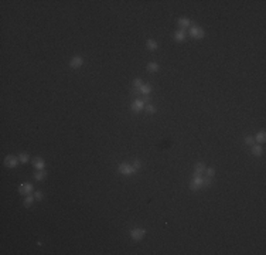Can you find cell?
I'll return each mask as SVG.
<instances>
[{"label":"cell","instance_id":"1","mask_svg":"<svg viewBox=\"0 0 266 255\" xmlns=\"http://www.w3.org/2000/svg\"><path fill=\"white\" fill-rule=\"evenodd\" d=\"M117 170H119V173H122L123 176H132V174H135V173H136V169H135L133 166H129V164H126V163H122V164H119Z\"/></svg>","mask_w":266,"mask_h":255},{"label":"cell","instance_id":"2","mask_svg":"<svg viewBox=\"0 0 266 255\" xmlns=\"http://www.w3.org/2000/svg\"><path fill=\"white\" fill-rule=\"evenodd\" d=\"M145 235H146V230H143V228H135V230L130 231V237L135 241H140Z\"/></svg>","mask_w":266,"mask_h":255},{"label":"cell","instance_id":"3","mask_svg":"<svg viewBox=\"0 0 266 255\" xmlns=\"http://www.w3.org/2000/svg\"><path fill=\"white\" fill-rule=\"evenodd\" d=\"M202 187V177L201 176H194L192 182L190 183V188L191 190H198Z\"/></svg>","mask_w":266,"mask_h":255},{"label":"cell","instance_id":"4","mask_svg":"<svg viewBox=\"0 0 266 255\" xmlns=\"http://www.w3.org/2000/svg\"><path fill=\"white\" fill-rule=\"evenodd\" d=\"M19 191H20L21 194L29 196V194H31V191H33V184H31V183H23V184L20 186Z\"/></svg>","mask_w":266,"mask_h":255},{"label":"cell","instance_id":"5","mask_svg":"<svg viewBox=\"0 0 266 255\" xmlns=\"http://www.w3.org/2000/svg\"><path fill=\"white\" fill-rule=\"evenodd\" d=\"M145 102L142 101V99H137V101H135L133 104H132V111L133 112H136V113H139V112H142V111L145 109Z\"/></svg>","mask_w":266,"mask_h":255},{"label":"cell","instance_id":"6","mask_svg":"<svg viewBox=\"0 0 266 255\" xmlns=\"http://www.w3.org/2000/svg\"><path fill=\"white\" fill-rule=\"evenodd\" d=\"M19 159L17 157H14V156H7L6 159H4V164L7 166V167H16L17 164H19Z\"/></svg>","mask_w":266,"mask_h":255},{"label":"cell","instance_id":"7","mask_svg":"<svg viewBox=\"0 0 266 255\" xmlns=\"http://www.w3.org/2000/svg\"><path fill=\"white\" fill-rule=\"evenodd\" d=\"M190 34L194 38H202L204 37V30L200 27H191L190 29Z\"/></svg>","mask_w":266,"mask_h":255},{"label":"cell","instance_id":"8","mask_svg":"<svg viewBox=\"0 0 266 255\" xmlns=\"http://www.w3.org/2000/svg\"><path fill=\"white\" fill-rule=\"evenodd\" d=\"M82 63H84V60H82L81 57H74V58L70 61V67L74 68V70H76V68H79V67L82 65Z\"/></svg>","mask_w":266,"mask_h":255},{"label":"cell","instance_id":"9","mask_svg":"<svg viewBox=\"0 0 266 255\" xmlns=\"http://www.w3.org/2000/svg\"><path fill=\"white\" fill-rule=\"evenodd\" d=\"M186 34H187V31H186L184 29H181V30L176 31V34H174V40L181 43V41H184V40H186Z\"/></svg>","mask_w":266,"mask_h":255},{"label":"cell","instance_id":"10","mask_svg":"<svg viewBox=\"0 0 266 255\" xmlns=\"http://www.w3.org/2000/svg\"><path fill=\"white\" fill-rule=\"evenodd\" d=\"M33 164H34V167H36L37 170H44V167H45V163H44V160H42V159H40V157H36V159H33Z\"/></svg>","mask_w":266,"mask_h":255},{"label":"cell","instance_id":"11","mask_svg":"<svg viewBox=\"0 0 266 255\" xmlns=\"http://www.w3.org/2000/svg\"><path fill=\"white\" fill-rule=\"evenodd\" d=\"M205 170H207V169H205V164L200 162V163H197V164H195V172H194V176H201V174H202Z\"/></svg>","mask_w":266,"mask_h":255},{"label":"cell","instance_id":"12","mask_svg":"<svg viewBox=\"0 0 266 255\" xmlns=\"http://www.w3.org/2000/svg\"><path fill=\"white\" fill-rule=\"evenodd\" d=\"M177 24H178V26H180L181 29H184V30H186L187 27H190L191 23H190V20H188V19H178Z\"/></svg>","mask_w":266,"mask_h":255},{"label":"cell","instance_id":"13","mask_svg":"<svg viewBox=\"0 0 266 255\" xmlns=\"http://www.w3.org/2000/svg\"><path fill=\"white\" fill-rule=\"evenodd\" d=\"M150 91H152V87L150 85H142L140 88H139V92L140 94H143V95H147V94H150Z\"/></svg>","mask_w":266,"mask_h":255},{"label":"cell","instance_id":"14","mask_svg":"<svg viewBox=\"0 0 266 255\" xmlns=\"http://www.w3.org/2000/svg\"><path fill=\"white\" fill-rule=\"evenodd\" d=\"M262 152H263V149H262L259 145H253V146H252V154H255V156H261V154H262Z\"/></svg>","mask_w":266,"mask_h":255},{"label":"cell","instance_id":"15","mask_svg":"<svg viewBox=\"0 0 266 255\" xmlns=\"http://www.w3.org/2000/svg\"><path fill=\"white\" fill-rule=\"evenodd\" d=\"M146 45H147V48L150 50V51H154V50H157V43L154 41V40H147V43H146Z\"/></svg>","mask_w":266,"mask_h":255},{"label":"cell","instance_id":"16","mask_svg":"<svg viewBox=\"0 0 266 255\" xmlns=\"http://www.w3.org/2000/svg\"><path fill=\"white\" fill-rule=\"evenodd\" d=\"M45 176H47V173H45L44 170H38L37 173L34 174V177H36V180H38V182H41L42 179H45Z\"/></svg>","mask_w":266,"mask_h":255},{"label":"cell","instance_id":"17","mask_svg":"<svg viewBox=\"0 0 266 255\" xmlns=\"http://www.w3.org/2000/svg\"><path fill=\"white\" fill-rule=\"evenodd\" d=\"M265 138H266V133H265V132H259V133L256 135L255 140H256L258 143H263V142H265Z\"/></svg>","mask_w":266,"mask_h":255},{"label":"cell","instance_id":"18","mask_svg":"<svg viewBox=\"0 0 266 255\" xmlns=\"http://www.w3.org/2000/svg\"><path fill=\"white\" fill-rule=\"evenodd\" d=\"M34 198H36L34 196H30V194H29V196H27V197L24 198V206L30 207V206H31V204L34 203Z\"/></svg>","mask_w":266,"mask_h":255},{"label":"cell","instance_id":"19","mask_svg":"<svg viewBox=\"0 0 266 255\" xmlns=\"http://www.w3.org/2000/svg\"><path fill=\"white\" fill-rule=\"evenodd\" d=\"M157 70H159V65H157L156 63H150V64L147 65V71H149V73H156Z\"/></svg>","mask_w":266,"mask_h":255},{"label":"cell","instance_id":"20","mask_svg":"<svg viewBox=\"0 0 266 255\" xmlns=\"http://www.w3.org/2000/svg\"><path fill=\"white\" fill-rule=\"evenodd\" d=\"M211 183H212V179L211 177H202V187H210L211 186Z\"/></svg>","mask_w":266,"mask_h":255},{"label":"cell","instance_id":"21","mask_svg":"<svg viewBox=\"0 0 266 255\" xmlns=\"http://www.w3.org/2000/svg\"><path fill=\"white\" fill-rule=\"evenodd\" d=\"M19 160H20L21 163H27V162L30 160V156H29V154H26V153H21V154L19 156Z\"/></svg>","mask_w":266,"mask_h":255},{"label":"cell","instance_id":"22","mask_svg":"<svg viewBox=\"0 0 266 255\" xmlns=\"http://www.w3.org/2000/svg\"><path fill=\"white\" fill-rule=\"evenodd\" d=\"M133 85H135V88H140V87L143 85V81H142L140 78H136V79L133 81Z\"/></svg>","mask_w":266,"mask_h":255},{"label":"cell","instance_id":"23","mask_svg":"<svg viewBox=\"0 0 266 255\" xmlns=\"http://www.w3.org/2000/svg\"><path fill=\"white\" fill-rule=\"evenodd\" d=\"M205 172H207V176H208V177H211V179H212V177H214V174H215V170H214L212 167H211V169H207Z\"/></svg>","mask_w":266,"mask_h":255},{"label":"cell","instance_id":"24","mask_svg":"<svg viewBox=\"0 0 266 255\" xmlns=\"http://www.w3.org/2000/svg\"><path fill=\"white\" fill-rule=\"evenodd\" d=\"M145 108H146V111H147L149 113H156V108H154L153 105H146Z\"/></svg>","mask_w":266,"mask_h":255},{"label":"cell","instance_id":"25","mask_svg":"<svg viewBox=\"0 0 266 255\" xmlns=\"http://www.w3.org/2000/svg\"><path fill=\"white\" fill-rule=\"evenodd\" d=\"M253 142H255V139L251 138V136H248V138L245 139V143H246V145H253Z\"/></svg>","mask_w":266,"mask_h":255},{"label":"cell","instance_id":"26","mask_svg":"<svg viewBox=\"0 0 266 255\" xmlns=\"http://www.w3.org/2000/svg\"><path fill=\"white\" fill-rule=\"evenodd\" d=\"M133 167H135L136 170H137V169H140V167H142V163H140V160H135V162H133Z\"/></svg>","mask_w":266,"mask_h":255},{"label":"cell","instance_id":"27","mask_svg":"<svg viewBox=\"0 0 266 255\" xmlns=\"http://www.w3.org/2000/svg\"><path fill=\"white\" fill-rule=\"evenodd\" d=\"M34 197H36V200H42V193H41V191H36V193H34Z\"/></svg>","mask_w":266,"mask_h":255},{"label":"cell","instance_id":"28","mask_svg":"<svg viewBox=\"0 0 266 255\" xmlns=\"http://www.w3.org/2000/svg\"><path fill=\"white\" fill-rule=\"evenodd\" d=\"M142 101H143V102H145V104H147V102H149V101H150V98H149V97H147V95H146V97H145V98H143V99H142Z\"/></svg>","mask_w":266,"mask_h":255}]
</instances>
